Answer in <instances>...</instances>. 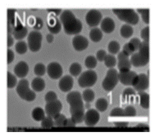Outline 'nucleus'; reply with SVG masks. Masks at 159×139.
<instances>
[{
	"instance_id": "nucleus-13",
	"label": "nucleus",
	"mask_w": 159,
	"mask_h": 139,
	"mask_svg": "<svg viewBox=\"0 0 159 139\" xmlns=\"http://www.w3.org/2000/svg\"><path fill=\"white\" fill-rule=\"evenodd\" d=\"M48 76L52 79H58L61 77L63 73V68L61 65L57 61L50 62L47 67Z\"/></svg>"
},
{
	"instance_id": "nucleus-44",
	"label": "nucleus",
	"mask_w": 159,
	"mask_h": 139,
	"mask_svg": "<svg viewBox=\"0 0 159 139\" xmlns=\"http://www.w3.org/2000/svg\"><path fill=\"white\" fill-rule=\"evenodd\" d=\"M140 37L143 41L149 42V27L146 26L141 30Z\"/></svg>"
},
{
	"instance_id": "nucleus-42",
	"label": "nucleus",
	"mask_w": 159,
	"mask_h": 139,
	"mask_svg": "<svg viewBox=\"0 0 159 139\" xmlns=\"http://www.w3.org/2000/svg\"><path fill=\"white\" fill-rule=\"evenodd\" d=\"M125 116L133 117L136 115V109L132 105H128L124 109Z\"/></svg>"
},
{
	"instance_id": "nucleus-16",
	"label": "nucleus",
	"mask_w": 159,
	"mask_h": 139,
	"mask_svg": "<svg viewBox=\"0 0 159 139\" xmlns=\"http://www.w3.org/2000/svg\"><path fill=\"white\" fill-rule=\"evenodd\" d=\"M47 27L50 33L57 34L61 29V23L56 16L51 15L47 22Z\"/></svg>"
},
{
	"instance_id": "nucleus-46",
	"label": "nucleus",
	"mask_w": 159,
	"mask_h": 139,
	"mask_svg": "<svg viewBox=\"0 0 159 139\" xmlns=\"http://www.w3.org/2000/svg\"><path fill=\"white\" fill-rule=\"evenodd\" d=\"M57 99V95L55 93V92L53 91H49L45 95V100L47 102L55 100Z\"/></svg>"
},
{
	"instance_id": "nucleus-38",
	"label": "nucleus",
	"mask_w": 159,
	"mask_h": 139,
	"mask_svg": "<svg viewBox=\"0 0 159 139\" xmlns=\"http://www.w3.org/2000/svg\"><path fill=\"white\" fill-rule=\"evenodd\" d=\"M53 125H54V122H53V118L48 115H47V117H45L41 120V126L43 128H49L52 127Z\"/></svg>"
},
{
	"instance_id": "nucleus-29",
	"label": "nucleus",
	"mask_w": 159,
	"mask_h": 139,
	"mask_svg": "<svg viewBox=\"0 0 159 139\" xmlns=\"http://www.w3.org/2000/svg\"><path fill=\"white\" fill-rule=\"evenodd\" d=\"M120 46L119 43L116 40H111L107 45V50L111 54L114 55L119 52Z\"/></svg>"
},
{
	"instance_id": "nucleus-22",
	"label": "nucleus",
	"mask_w": 159,
	"mask_h": 139,
	"mask_svg": "<svg viewBox=\"0 0 159 139\" xmlns=\"http://www.w3.org/2000/svg\"><path fill=\"white\" fill-rule=\"evenodd\" d=\"M89 36L93 42H98L102 39L103 36L102 30L98 27H94L89 31Z\"/></svg>"
},
{
	"instance_id": "nucleus-33",
	"label": "nucleus",
	"mask_w": 159,
	"mask_h": 139,
	"mask_svg": "<svg viewBox=\"0 0 159 139\" xmlns=\"http://www.w3.org/2000/svg\"><path fill=\"white\" fill-rule=\"evenodd\" d=\"M82 97H83V99L85 102H90L94 100L95 97V94L92 89H86L83 91L82 94Z\"/></svg>"
},
{
	"instance_id": "nucleus-3",
	"label": "nucleus",
	"mask_w": 159,
	"mask_h": 139,
	"mask_svg": "<svg viewBox=\"0 0 159 139\" xmlns=\"http://www.w3.org/2000/svg\"><path fill=\"white\" fill-rule=\"evenodd\" d=\"M112 12L120 20L130 25H135L139 20L138 14L130 8H115L112 9Z\"/></svg>"
},
{
	"instance_id": "nucleus-12",
	"label": "nucleus",
	"mask_w": 159,
	"mask_h": 139,
	"mask_svg": "<svg viewBox=\"0 0 159 139\" xmlns=\"http://www.w3.org/2000/svg\"><path fill=\"white\" fill-rule=\"evenodd\" d=\"M119 79L120 83L126 86L132 85L134 79H135L137 74L130 70L125 71H119Z\"/></svg>"
},
{
	"instance_id": "nucleus-20",
	"label": "nucleus",
	"mask_w": 159,
	"mask_h": 139,
	"mask_svg": "<svg viewBox=\"0 0 159 139\" xmlns=\"http://www.w3.org/2000/svg\"><path fill=\"white\" fill-rule=\"evenodd\" d=\"M27 32L28 30L25 26L22 25V24H19L13 26L12 35L14 38L20 40L25 37Z\"/></svg>"
},
{
	"instance_id": "nucleus-5",
	"label": "nucleus",
	"mask_w": 159,
	"mask_h": 139,
	"mask_svg": "<svg viewBox=\"0 0 159 139\" xmlns=\"http://www.w3.org/2000/svg\"><path fill=\"white\" fill-rule=\"evenodd\" d=\"M82 97L81 94L78 91H72L67 94L66 100L70 104V114L77 110H84Z\"/></svg>"
},
{
	"instance_id": "nucleus-4",
	"label": "nucleus",
	"mask_w": 159,
	"mask_h": 139,
	"mask_svg": "<svg viewBox=\"0 0 159 139\" xmlns=\"http://www.w3.org/2000/svg\"><path fill=\"white\" fill-rule=\"evenodd\" d=\"M16 90L18 95L24 100L32 101L36 97V94L29 87V83L27 79L22 78L20 79Z\"/></svg>"
},
{
	"instance_id": "nucleus-15",
	"label": "nucleus",
	"mask_w": 159,
	"mask_h": 139,
	"mask_svg": "<svg viewBox=\"0 0 159 139\" xmlns=\"http://www.w3.org/2000/svg\"><path fill=\"white\" fill-rule=\"evenodd\" d=\"M72 45L76 51H83L88 47L89 41L84 36L77 34L73 38Z\"/></svg>"
},
{
	"instance_id": "nucleus-53",
	"label": "nucleus",
	"mask_w": 159,
	"mask_h": 139,
	"mask_svg": "<svg viewBox=\"0 0 159 139\" xmlns=\"http://www.w3.org/2000/svg\"><path fill=\"white\" fill-rule=\"evenodd\" d=\"M48 12H52L54 14L55 16H58L60 14V12H61V9H47Z\"/></svg>"
},
{
	"instance_id": "nucleus-31",
	"label": "nucleus",
	"mask_w": 159,
	"mask_h": 139,
	"mask_svg": "<svg viewBox=\"0 0 159 139\" xmlns=\"http://www.w3.org/2000/svg\"><path fill=\"white\" fill-rule=\"evenodd\" d=\"M97 58L93 55H88L84 60V65L88 69H93L97 65Z\"/></svg>"
},
{
	"instance_id": "nucleus-50",
	"label": "nucleus",
	"mask_w": 159,
	"mask_h": 139,
	"mask_svg": "<svg viewBox=\"0 0 159 139\" xmlns=\"http://www.w3.org/2000/svg\"><path fill=\"white\" fill-rule=\"evenodd\" d=\"M122 51L124 52H125L127 55H128L129 56L132 55L134 53V51L132 50V48L130 47V46L129 45L128 43H126L124 44V45L122 47Z\"/></svg>"
},
{
	"instance_id": "nucleus-26",
	"label": "nucleus",
	"mask_w": 159,
	"mask_h": 139,
	"mask_svg": "<svg viewBox=\"0 0 159 139\" xmlns=\"http://www.w3.org/2000/svg\"><path fill=\"white\" fill-rule=\"evenodd\" d=\"M28 48V45L24 40H19L16 43L15 50L16 52L19 54L22 55L26 53Z\"/></svg>"
},
{
	"instance_id": "nucleus-51",
	"label": "nucleus",
	"mask_w": 159,
	"mask_h": 139,
	"mask_svg": "<svg viewBox=\"0 0 159 139\" xmlns=\"http://www.w3.org/2000/svg\"><path fill=\"white\" fill-rule=\"evenodd\" d=\"M14 38L12 36V34H7V47H11V46H12V45L14 44Z\"/></svg>"
},
{
	"instance_id": "nucleus-14",
	"label": "nucleus",
	"mask_w": 159,
	"mask_h": 139,
	"mask_svg": "<svg viewBox=\"0 0 159 139\" xmlns=\"http://www.w3.org/2000/svg\"><path fill=\"white\" fill-rule=\"evenodd\" d=\"M100 115L99 112L94 109H89L84 114V121L86 125L92 127L95 125L99 120Z\"/></svg>"
},
{
	"instance_id": "nucleus-41",
	"label": "nucleus",
	"mask_w": 159,
	"mask_h": 139,
	"mask_svg": "<svg viewBox=\"0 0 159 139\" xmlns=\"http://www.w3.org/2000/svg\"><path fill=\"white\" fill-rule=\"evenodd\" d=\"M111 117H123L125 116L124 109L121 107H115L112 109L110 112Z\"/></svg>"
},
{
	"instance_id": "nucleus-54",
	"label": "nucleus",
	"mask_w": 159,
	"mask_h": 139,
	"mask_svg": "<svg viewBox=\"0 0 159 139\" xmlns=\"http://www.w3.org/2000/svg\"><path fill=\"white\" fill-rule=\"evenodd\" d=\"M114 125L116 127H125L128 126V122H117L114 123Z\"/></svg>"
},
{
	"instance_id": "nucleus-9",
	"label": "nucleus",
	"mask_w": 159,
	"mask_h": 139,
	"mask_svg": "<svg viewBox=\"0 0 159 139\" xmlns=\"http://www.w3.org/2000/svg\"><path fill=\"white\" fill-rule=\"evenodd\" d=\"M62 109V104L58 99H55L50 102H47L45 106V111L47 115L55 117L57 115L60 113Z\"/></svg>"
},
{
	"instance_id": "nucleus-27",
	"label": "nucleus",
	"mask_w": 159,
	"mask_h": 139,
	"mask_svg": "<svg viewBox=\"0 0 159 139\" xmlns=\"http://www.w3.org/2000/svg\"><path fill=\"white\" fill-rule=\"evenodd\" d=\"M132 63L129 58L120 60L117 62V68L119 71L128 70L131 68Z\"/></svg>"
},
{
	"instance_id": "nucleus-8",
	"label": "nucleus",
	"mask_w": 159,
	"mask_h": 139,
	"mask_svg": "<svg viewBox=\"0 0 159 139\" xmlns=\"http://www.w3.org/2000/svg\"><path fill=\"white\" fill-rule=\"evenodd\" d=\"M42 35L37 30L31 31L27 36V45L29 50L32 52H38L42 46Z\"/></svg>"
},
{
	"instance_id": "nucleus-17",
	"label": "nucleus",
	"mask_w": 159,
	"mask_h": 139,
	"mask_svg": "<svg viewBox=\"0 0 159 139\" xmlns=\"http://www.w3.org/2000/svg\"><path fill=\"white\" fill-rule=\"evenodd\" d=\"M74 80L71 75L66 74L60 78L58 82L59 88L63 92H67L71 89L73 86Z\"/></svg>"
},
{
	"instance_id": "nucleus-55",
	"label": "nucleus",
	"mask_w": 159,
	"mask_h": 139,
	"mask_svg": "<svg viewBox=\"0 0 159 139\" xmlns=\"http://www.w3.org/2000/svg\"><path fill=\"white\" fill-rule=\"evenodd\" d=\"M46 39L48 43H52L54 39V36H53V34H52V33L48 34L46 36Z\"/></svg>"
},
{
	"instance_id": "nucleus-1",
	"label": "nucleus",
	"mask_w": 159,
	"mask_h": 139,
	"mask_svg": "<svg viewBox=\"0 0 159 139\" xmlns=\"http://www.w3.org/2000/svg\"><path fill=\"white\" fill-rule=\"evenodd\" d=\"M60 20L63 25L65 32L68 35H77L83 29L81 21L76 18L74 13L69 9L62 11L60 16Z\"/></svg>"
},
{
	"instance_id": "nucleus-37",
	"label": "nucleus",
	"mask_w": 159,
	"mask_h": 139,
	"mask_svg": "<svg viewBox=\"0 0 159 139\" xmlns=\"http://www.w3.org/2000/svg\"><path fill=\"white\" fill-rule=\"evenodd\" d=\"M66 119V118L65 115L59 113L55 117H53L54 125L57 127H63Z\"/></svg>"
},
{
	"instance_id": "nucleus-21",
	"label": "nucleus",
	"mask_w": 159,
	"mask_h": 139,
	"mask_svg": "<svg viewBox=\"0 0 159 139\" xmlns=\"http://www.w3.org/2000/svg\"><path fill=\"white\" fill-rule=\"evenodd\" d=\"M31 86L35 91H42L45 87V83L43 79L40 76H37L32 81Z\"/></svg>"
},
{
	"instance_id": "nucleus-39",
	"label": "nucleus",
	"mask_w": 159,
	"mask_h": 139,
	"mask_svg": "<svg viewBox=\"0 0 159 139\" xmlns=\"http://www.w3.org/2000/svg\"><path fill=\"white\" fill-rule=\"evenodd\" d=\"M141 41L140 40L137 38V37H134L132 38H131L130 40V41L128 43L129 45L130 46V47L132 48V50L135 52L136 50H138L140 46V44H141Z\"/></svg>"
},
{
	"instance_id": "nucleus-52",
	"label": "nucleus",
	"mask_w": 159,
	"mask_h": 139,
	"mask_svg": "<svg viewBox=\"0 0 159 139\" xmlns=\"http://www.w3.org/2000/svg\"><path fill=\"white\" fill-rule=\"evenodd\" d=\"M129 55H127L125 52H124L122 50L119 52V53L117 55V60H122V59H126V58H129Z\"/></svg>"
},
{
	"instance_id": "nucleus-11",
	"label": "nucleus",
	"mask_w": 159,
	"mask_h": 139,
	"mask_svg": "<svg viewBox=\"0 0 159 139\" xmlns=\"http://www.w3.org/2000/svg\"><path fill=\"white\" fill-rule=\"evenodd\" d=\"M148 76L145 73H140L137 74L132 86L134 87L135 90L140 91L147 89L148 87Z\"/></svg>"
},
{
	"instance_id": "nucleus-48",
	"label": "nucleus",
	"mask_w": 159,
	"mask_h": 139,
	"mask_svg": "<svg viewBox=\"0 0 159 139\" xmlns=\"http://www.w3.org/2000/svg\"><path fill=\"white\" fill-rule=\"evenodd\" d=\"M14 52L10 49L8 48L7 50V64H10L14 59Z\"/></svg>"
},
{
	"instance_id": "nucleus-2",
	"label": "nucleus",
	"mask_w": 159,
	"mask_h": 139,
	"mask_svg": "<svg viewBox=\"0 0 159 139\" xmlns=\"http://www.w3.org/2000/svg\"><path fill=\"white\" fill-rule=\"evenodd\" d=\"M138 50L131 55V63L135 67L145 66L149 61V42L143 40Z\"/></svg>"
},
{
	"instance_id": "nucleus-35",
	"label": "nucleus",
	"mask_w": 159,
	"mask_h": 139,
	"mask_svg": "<svg viewBox=\"0 0 159 139\" xmlns=\"http://www.w3.org/2000/svg\"><path fill=\"white\" fill-rule=\"evenodd\" d=\"M17 84L16 76L10 71L7 72V86L8 88L14 87Z\"/></svg>"
},
{
	"instance_id": "nucleus-45",
	"label": "nucleus",
	"mask_w": 159,
	"mask_h": 139,
	"mask_svg": "<svg viewBox=\"0 0 159 139\" xmlns=\"http://www.w3.org/2000/svg\"><path fill=\"white\" fill-rule=\"evenodd\" d=\"M43 20L39 17H37L34 19L33 22V28L36 30H40L43 27Z\"/></svg>"
},
{
	"instance_id": "nucleus-43",
	"label": "nucleus",
	"mask_w": 159,
	"mask_h": 139,
	"mask_svg": "<svg viewBox=\"0 0 159 139\" xmlns=\"http://www.w3.org/2000/svg\"><path fill=\"white\" fill-rule=\"evenodd\" d=\"M135 95V90L132 87H127L122 92L123 99H127L129 97H132Z\"/></svg>"
},
{
	"instance_id": "nucleus-18",
	"label": "nucleus",
	"mask_w": 159,
	"mask_h": 139,
	"mask_svg": "<svg viewBox=\"0 0 159 139\" xmlns=\"http://www.w3.org/2000/svg\"><path fill=\"white\" fill-rule=\"evenodd\" d=\"M29 70L28 64L24 61H19L14 68V74L19 78H23L25 77Z\"/></svg>"
},
{
	"instance_id": "nucleus-40",
	"label": "nucleus",
	"mask_w": 159,
	"mask_h": 139,
	"mask_svg": "<svg viewBox=\"0 0 159 139\" xmlns=\"http://www.w3.org/2000/svg\"><path fill=\"white\" fill-rule=\"evenodd\" d=\"M138 12L141 14L143 21L147 24H149V9H137Z\"/></svg>"
},
{
	"instance_id": "nucleus-32",
	"label": "nucleus",
	"mask_w": 159,
	"mask_h": 139,
	"mask_svg": "<svg viewBox=\"0 0 159 139\" xmlns=\"http://www.w3.org/2000/svg\"><path fill=\"white\" fill-rule=\"evenodd\" d=\"M107 106H108V102L107 100L103 97L99 98L98 99H97V101L95 102L96 108L101 112L105 111L107 109Z\"/></svg>"
},
{
	"instance_id": "nucleus-23",
	"label": "nucleus",
	"mask_w": 159,
	"mask_h": 139,
	"mask_svg": "<svg viewBox=\"0 0 159 139\" xmlns=\"http://www.w3.org/2000/svg\"><path fill=\"white\" fill-rule=\"evenodd\" d=\"M134 32L133 27L128 24H123L120 29V34L121 36L125 38H128L130 37Z\"/></svg>"
},
{
	"instance_id": "nucleus-34",
	"label": "nucleus",
	"mask_w": 159,
	"mask_h": 139,
	"mask_svg": "<svg viewBox=\"0 0 159 139\" xmlns=\"http://www.w3.org/2000/svg\"><path fill=\"white\" fill-rule=\"evenodd\" d=\"M84 110H77L71 114V117L76 123H80L84 120Z\"/></svg>"
},
{
	"instance_id": "nucleus-47",
	"label": "nucleus",
	"mask_w": 159,
	"mask_h": 139,
	"mask_svg": "<svg viewBox=\"0 0 159 139\" xmlns=\"http://www.w3.org/2000/svg\"><path fill=\"white\" fill-rule=\"evenodd\" d=\"M107 55V53L106 52L103 50V49H100L97 52H96V57L97 58V60L99 61H104L106 56Z\"/></svg>"
},
{
	"instance_id": "nucleus-30",
	"label": "nucleus",
	"mask_w": 159,
	"mask_h": 139,
	"mask_svg": "<svg viewBox=\"0 0 159 139\" xmlns=\"http://www.w3.org/2000/svg\"><path fill=\"white\" fill-rule=\"evenodd\" d=\"M104 65L109 68H114L116 63H117V60L114 55L112 54H107L104 60Z\"/></svg>"
},
{
	"instance_id": "nucleus-28",
	"label": "nucleus",
	"mask_w": 159,
	"mask_h": 139,
	"mask_svg": "<svg viewBox=\"0 0 159 139\" xmlns=\"http://www.w3.org/2000/svg\"><path fill=\"white\" fill-rule=\"evenodd\" d=\"M82 71L81 65L78 62H73L72 63L69 68L70 73L74 76H78Z\"/></svg>"
},
{
	"instance_id": "nucleus-6",
	"label": "nucleus",
	"mask_w": 159,
	"mask_h": 139,
	"mask_svg": "<svg viewBox=\"0 0 159 139\" xmlns=\"http://www.w3.org/2000/svg\"><path fill=\"white\" fill-rule=\"evenodd\" d=\"M118 73L119 72L117 70L114 68H109L107 70L106 75L102 82V86L104 90L110 91L114 88L119 81Z\"/></svg>"
},
{
	"instance_id": "nucleus-24",
	"label": "nucleus",
	"mask_w": 159,
	"mask_h": 139,
	"mask_svg": "<svg viewBox=\"0 0 159 139\" xmlns=\"http://www.w3.org/2000/svg\"><path fill=\"white\" fill-rule=\"evenodd\" d=\"M138 94L140 96V105L144 109L149 108V95L144 91H138Z\"/></svg>"
},
{
	"instance_id": "nucleus-36",
	"label": "nucleus",
	"mask_w": 159,
	"mask_h": 139,
	"mask_svg": "<svg viewBox=\"0 0 159 139\" xmlns=\"http://www.w3.org/2000/svg\"><path fill=\"white\" fill-rule=\"evenodd\" d=\"M34 70V73L36 75H37L39 76H43L45 74L47 68L43 63H37V64H35Z\"/></svg>"
},
{
	"instance_id": "nucleus-49",
	"label": "nucleus",
	"mask_w": 159,
	"mask_h": 139,
	"mask_svg": "<svg viewBox=\"0 0 159 139\" xmlns=\"http://www.w3.org/2000/svg\"><path fill=\"white\" fill-rule=\"evenodd\" d=\"M76 123L73 120V119L71 117H70V118L66 119L63 127H74L76 126Z\"/></svg>"
},
{
	"instance_id": "nucleus-25",
	"label": "nucleus",
	"mask_w": 159,
	"mask_h": 139,
	"mask_svg": "<svg viewBox=\"0 0 159 139\" xmlns=\"http://www.w3.org/2000/svg\"><path fill=\"white\" fill-rule=\"evenodd\" d=\"M32 117L36 121H41L45 117V112L42 107H36L32 111Z\"/></svg>"
},
{
	"instance_id": "nucleus-7",
	"label": "nucleus",
	"mask_w": 159,
	"mask_h": 139,
	"mask_svg": "<svg viewBox=\"0 0 159 139\" xmlns=\"http://www.w3.org/2000/svg\"><path fill=\"white\" fill-rule=\"evenodd\" d=\"M98 76L93 70H88L83 72L78 78V84L81 87H88L93 86L96 82Z\"/></svg>"
},
{
	"instance_id": "nucleus-10",
	"label": "nucleus",
	"mask_w": 159,
	"mask_h": 139,
	"mask_svg": "<svg viewBox=\"0 0 159 139\" xmlns=\"http://www.w3.org/2000/svg\"><path fill=\"white\" fill-rule=\"evenodd\" d=\"M102 13L97 9H90L86 14L85 20L88 25L90 27H96L102 20Z\"/></svg>"
},
{
	"instance_id": "nucleus-19",
	"label": "nucleus",
	"mask_w": 159,
	"mask_h": 139,
	"mask_svg": "<svg viewBox=\"0 0 159 139\" xmlns=\"http://www.w3.org/2000/svg\"><path fill=\"white\" fill-rule=\"evenodd\" d=\"M100 25L102 31L106 34H110L113 32L116 27L114 20L109 17H106L102 19Z\"/></svg>"
}]
</instances>
